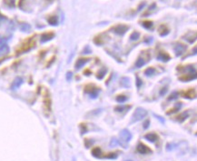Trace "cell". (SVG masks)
Returning <instances> with one entry per match:
<instances>
[{"instance_id": "28", "label": "cell", "mask_w": 197, "mask_h": 161, "mask_svg": "<svg viewBox=\"0 0 197 161\" xmlns=\"http://www.w3.org/2000/svg\"><path fill=\"white\" fill-rule=\"evenodd\" d=\"M131 107V106H116V111L117 112H123L126 109H129Z\"/></svg>"}, {"instance_id": "42", "label": "cell", "mask_w": 197, "mask_h": 161, "mask_svg": "<svg viewBox=\"0 0 197 161\" xmlns=\"http://www.w3.org/2000/svg\"><path fill=\"white\" fill-rule=\"evenodd\" d=\"M166 92H167V88H162V90L160 91V95H162V96H163V95H164V94L166 93Z\"/></svg>"}, {"instance_id": "32", "label": "cell", "mask_w": 197, "mask_h": 161, "mask_svg": "<svg viewBox=\"0 0 197 161\" xmlns=\"http://www.w3.org/2000/svg\"><path fill=\"white\" fill-rule=\"evenodd\" d=\"M116 100L119 102V103H123V102H124V101H126L127 100V98L124 95H119V96H116Z\"/></svg>"}, {"instance_id": "45", "label": "cell", "mask_w": 197, "mask_h": 161, "mask_svg": "<svg viewBox=\"0 0 197 161\" xmlns=\"http://www.w3.org/2000/svg\"><path fill=\"white\" fill-rule=\"evenodd\" d=\"M92 143H93V141L90 142V141H88V139H86V147H89Z\"/></svg>"}, {"instance_id": "48", "label": "cell", "mask_w": 197, "mask_h": 161, "mask_svg": "<svg viewBox=\"0 0 197 161\" xmlns=\"http://www.w3.org/2000/svg\"><path fill=\"white\" fill-rule=\"evenodd\" d=\"M144 5H146V3H144V2H143V3H142V4H141V5L139 6V7H138V10H141V9H142V7H143V6Z\"/></svg>"}, {"instance_id": "19", "label": "cell", "mask_w": 197, "mask_h": 161, "mask_svg": "<svg viewBox=\"0 0 197 161\" xmlns=\"http://www.w3.org/2000/svg\"><path fill=\"white\" fill-rule=\"evenodd\" d=\"M155 7H156V4H155V3H153V4L148 7V9L146 10V11L143 13V17H147V16H149L150 14H152V13L154 11Z\"/></svg>"}, {"instance_id": "20", "label": "cell", "mask_w": 197, "mask_h": 161, "mask_svg": "<svg viewBox=\"0 0 197 161\" xmlns=\"http://www.w3.org/2000/svg\"><path fill=\"white\" fill-rule=\"evenodd\" d=\"M48 23L52 26H56L58 24V19L56 16H51L47 18Z\"/></svg>"}, {"instance_id": "31", "label": "cell", "mask_w": 197, "mask_h": 161, "mask_svg": "<svg viewBox=\"0 0 197 161\" xmlns=\"http://www.w3.org/2000/svg\"><path fill=\"white\" fill-rule=\"evenodd\" d=\"M146 76H147V77H151V76H153V75L155 73V69L153 68H148L146 70Z\"/></svg>"}, {"instance_id": "25", "label": "cell", "mask_w": 197, "mask_h": 161, "mask_svg": "<svg viewBox=\"0 0 197 161\" xmlns=\"http://www.w3.org/2000/svg\"><path fill=\"white\" fill-rule=\"evenodd\" d=\"M142 25L144 28L146 29H151L153 26V23L152 22V21H143L142 22Z\"/></svg>"}, {"instance_id": "4", "label": "cell", "mask_w": 197, "mask_h": 161, "mask_svg": "<svg viewBox=\"0 0 197 161\" xmlns=\"http://www.w3.org/2000/svg\"><path fill=\"white\" fill-rule=\"evenodd\" d=\"M85 91H86V93L90 95L92 98H96L98 96V92L100 91V89L97 87H96L95 85H87L86 87Z\"/></svg>"}, {"instance_id": "36", "label": "cell", "mask_w": 197, "mask_h": 161, "mask_svg": "<svg viewBox=\"0 0 197 161\" xmlns=\"http://www.w3.org/2000/svg\"><path fill=\"white\" fill-rule=\"evenodd\" d=\"M81 133L82 134H85V133H86V131H87V128H86V125L85 124H81Z\"/></svg>"}, {"instance_id": "29", "label": "cell", "mask_w": 197, "mask_h": 161, "mask_svg": "<svg viewBox=\"0 0 197 161\" xmlns=\"http://www.w3.org/2000/svg\"><path fill=\"white\" fill-rule=\"evenodd\" d=\"M181 106H182V104H181V103H178V104H177V106H174L173 109H170L169 111H167V115H171V114H173V113L177 112V111L180 109Z\"/></svg>"}, {"instance_id": "8", "label": "cell", "mask_w": 197, "mask_h": 161, "mask_svg": "<svg viewBox=\"0 0 197 161\" xmlns=\"http://www.w3.org/2000/svg\"><path fill=\"white\" fill-rule=\"evenodd\" d=\"M183 38L187 40L189 43H193L197 39V32L195 31H189L187 34L184 35Z\"/></svg>"}, {"instance_id": "35", "label": "cell", "mask_w": 197, "mask_h": 161, "mask_svg": "<svg viewBox=\"0 0 197 161\" xmlns=\"http://www.w3.org/2000/svg\"><path fill=\"white\" fill-rule=\"evenodd\" d=\"M177 95H178V93L177 92H173L172 94H171V96L168 98V100H173V99H175L176 98H177Z\"/></svg>"}, {"instance_id": "21", "label": "cell", "mask_w": 197, "mask_h": 161, "mask_svg": "<svg viewBox=\"0 0 197 161\" xmlns=\"http://www.w3.org/2000/svg\"><path fill=\"white\" fill-rule=\"evenodd\" d=\"M188 116H189V113H188V111H185V112H183V113H182L181 115H179L177 117H176V120L177 121H179V122H183V120H185L188 117Z\"/></svg>"}, {"instance_id": "22", "label": "cell", "mask_w": 197, "mask_h": 161, "mask_svg": "<svg viewBox=\"0 0 197 161\" xmlns=\"http://www.w3.org/2000/svg\"><path fill=\"white\" fill-rule=\"evenodd\" d=\"M22 84V78H16L15 80H14V82H13V84H12V89H16V88H17L20 85Z\"/></svg>"}, {"instance_id": "1", "label": "cell", "mask_w": 197, "mask_h": 161, "mask_svg": "<svg viewBox=\"0 0 197 161\" xmlns=\"http://www.w3.org/2000/svg\"><path fill=\"white\" fill-rule=\"evenodd\" d=\"M178 70L183 72V76L179 77V79L181 81L188 82V81L197 78V72L195 71L194 68L192 66H185L183 68L180 67L178 68Z\"/></svg>"}, {"instance_id": "23", "label": "cell", "mask_w": 197, "mask_h": 161, "mask_svg": "<svg viewBox=\"0 0 197 161\" xmlns=\"http://www.w3.org/2000/svg\"><path fill=\"white\" fill-rule=\"evenodd\" d=\"M106 71H107V69H106V68H101V69L98 71V73L96 74V78H97L98 79H102L103 77H105V75L106 74Z\"/></svg>"}, {"instance_id": "46", "label": "cell", "mask_w": 197, "mask_h": 161, "mask_svg": "<svg viewBox=\"0 0 197 161\" xmlns=\"http://www.w3.org/2000/svg\"><path fill=\"white\" fill-rule=\"evenodd\" d=\"M84 53H85V54H86V53H91V50H90L89 47H86V49L84 50Z\"/></svg>"}, {"instance_id": "40", "label": "cell", "mask_w": 197, "mask_h": 161, "mask_svg": "<svg viewBox=\"0 0 197 161\" xmlns=\"http://www.w3.org/2000/svg\"><path fill=\"white\" fill-rule=\"evenodd\" d=\"M6 38H4V37H0V47L1 46H3V45H5L6 44Z\"/></svg>"}, {"instance_id": "15", "label": "cell", "mask_w": 197, "mask_h": 161, "mask_svg": "<svg viewBox=\"0 0 197 161\" xmlns=\"http://www.w3.org/2000/svg\"><path fill=\"white\" fill-rule=\"evenodd\" d=\"M88 61H89V58H79L76 63V69L81 68L82 67H84Z\"/></svg>"}, {"instance_id": "33", "label": "cell", "mask_w": 197, "mask_h": 161, "mask_svg": "<svg viewBox=\"0 0 197 161\" xmlns=\"http://www.w3.org/2000/svg\"><path fill=\"white\" fill-rule=\"evenodd\" d=\"M4 4L9 7L15 6V0H4Z\"/></svg>"}, {"instance_id": "26", "label": "cell", "mask_w": 197, "mask_h": 161, "mask_svg": "<svg viewBox=\"0 0 197 161\" xmlns=\"http://www.w3.org/2000/svg\"><path fill=\"white\" fill-rule=\"evenodd\" d=\"M146 63V60H144L142 57H140V58L137 59L136 63V68H141V67H143Z\"/></svg>"}, {"instance_id": "11", "label": "cell", "mask_w": 197, "mask_h": 161, "mask_svg": "<svg viewBox=\"0 0 197 161\" xmlns=\"http://www.w3.org/2000/svg\"><path fill=\"white\" fill-rule=\"evenodd\" d=\"M108 37H109L106 36V34H101V35L96 37V38L94 39V41H95L96 44H97L98 46H100V45L103 44V43H106V40L108 39Z\"/></svg>"}, {"instance_id": "47", "label": "cell", "mask_w": 197, "mask_h": 161, "mask_svg": "<svg viewBox=\"0 0 197 161\" xmlns=\"http://www.w3.org/2000/svg\"><path fill=\"white\" fill-rule=\"evenodd\" d=\"M152 40H153V38H152L151 37H149L148 38H146V40H144V42H146V43H151Z\"/></svg>"}, {"instance_id": "7", "label": "cell", "mask_w": 197, "mask_h": 161, "mask_svg": "<svg viewBox=\"0 0 197 161\" xmlns=\"http://www.w3.org/2000/svg\"><path fill=\"white\" fill-rule=\"evenodd\" d=\"M44 106H45V110L46 112L51 111V98L47 91L46 92V95L44 96Z\"/></svg>"}, {"instance_id": "12", "label": "cell", "mask_w": 197, "mask_h": 161, "mask_svg": "<svg viewBox=\"0 0 197 161\" xmlns=\"http://www.w3.org/2000/svg\"><path fill=\"white\" fill-rule=\"evenodd\" d=\"M170 58H171V57L168 55V54H167L166 52H164V51H161V52H159L158 56H157V59H158V60H162V61H163V62H166V61L170 60Z\"/></svg>"}, {"instance_id": "3", "label": "cell", "mask_w": 197, "mask_h": 161, "mask_svg": "<svg viewBox=\"0 0 197 161\" xmlns=\"http://www.w3.org/2000/svg\"><path fill=\"white\" fill-rule=\"evenodd\" d=\"M147 115V111L146 109H142V107H137L136 110L134 111L133 115V117H132V120L131 122L132 123H134V122H137L141 119H143V117H146Z\"/></svg>"}, {"instance_id": "6", "label": "cell", "mask_w": 197, "mask_h": 161, "mask_svg": "<svg viewBox=\"0 0 197 161\" xmlns=\"http://www.w3.org/2000/svg\"><path fill=\"white\" fill-rule=\"evenodd\" d=\"M120 138H121V140H122L123 143H127L131 140L132 134L127 129H123L120 133Z\"/></svg>"}, {"instance_id": "38", "label": "cell", "mask_w": 197, "mask_h": 161, "mask_svg": "<svg viewBox=\"0 0 197 161\" xmlns=\"http://www.w3.org/2000/svg\"><path fill=\"white\" fill-rule=\"evenodd\" d=\"M136 86H137V88H138L142 86V80H141L138 77H136Z\"/></svg>"}, {"instance_id": "2", "label": "cell", "mask_w": 197, "mask_h": 161, "mask_svg": "<svg viewBox=\"0 0 197 161\" xmlns=\"http://www.w3.org/2000/svg\"><path fill=\"white\" fill-rule=\"evenodd\" d=\"M35 46H36V38H35V37H31L22 43V45L20 46L19 48L16 50V52H17L16 54L19 55V54H22L28 50H31Z\"/></svg>"}, {"instance_id": "24", "label": "cell", "mask_w": 197, "mask_h": 161, "mask_svg": "<svg viewBox=\"0 0 197 161\" xmlns=\"http://www.w3.org/2000/svg\"><path fill=\"white\" fill-rule=\"evenodd\" d=\"M121 85L124 88H129L130 87V79L128 78H123L121 80Z\"/></svg>"}, {"instance_id": "34", "label": "cell", "mask_w": 197, "mask_h": 161, "mask_svg": "<svg viewBox=\"0 0 197 161\" xmlns=\"http://www.w3.org/2000/svg\"><path fill=\"white\" fill-rule=\"evenodd\" d=\"M139 37H140V34L138 33V32H136V31L133 32L132 35H131V37H130L131 40H137Z\"/></svg>"}, {"instance_id": "49", "label": "cell", "mask_w": 197, "mask_h": 161, "mask_svg": "<svg viewBox=\"0 0 197 161\" xmlns=\"http://www.w3.org/2000/svg\"><path fill=\"white\" fill-rule=\"evenodd\" d=\"M126 161H132V160H126Z\"/></svg>"}, {"instance_id": "41", "label": "cell", "mask_w": 197, "mask_h": 161, "mask_svg": "<svg viewBox=\"0 0 197 161\" xmlns=\"http://www.w3.org/2000/svg\"><path fill=\"white\" fill-rule=\"evenodd\" d=\"M72 77H73V74H72V72H68V73L66 74V79H67L68 81H70V80L72 79Z\"/></svg>"}, {"instance_id": "17", "label": "cell", "mask_w": 197, "mask_h": 161, "mask_svg": "<svg viewBox=\"0 0 197 161\" xmlns=\"http://www.w3.org/2000/svg\"><path fill=\"white\" fill-rule=\"evenodd\" d=\"M183 96H184V98H193L196 96V94H195V91L194 89H189L187 90L186 92L183 93Z\"/></svg>"}, {"instance_id": "50", "label": "cell", "mask_w": 197, "mask_h": 161, "mask_svg": "<svg viewBox=\"0 0 197 161\" xmlns=\"http://www.w3.org/2000/svg\"><path fill=\"white\" fill-rule=\"evenodd\" d=\"M73 161H76V160H75V159H74V160H73Z\"/></svg>"}, {"instance_id": "9", "label": "cell", "mask_w": 197, "mask_h": 161, "mask_svg": "<svg viewBox=\"0 0 197 161\" xmlns=\"http://www.w3.org/2000/svg\"><path fill=\"white\" fill-rule=\"evenodd\" d=\"M186 46L185 45H183V44H180V43H177L175 46H174V52H175V55L179 57L181 56L183 53H184V51L186 50Z\"/></svg>"}, {"instance_id": "43", "label": "cell", "mask_w": 197, "mask_h": 161, "mask_svg": "<svg viewBox=\"0 0 197 161\" xmlns=\"http://www.w3.org/2000/svg\"><path fill=\"white\" fill-rule=\"evenodd\" d=\"M149 124H150V121L149 120H146V122L143 123V128H147L149 126Z\"/></svg>"}, {"instance_id": "39", "label": "cell", "mask_w": 197, "mask_h": 161, "mask_svg": "<svg viewBox=\"0 0 197 161\" xmlns=\"http://www.w3.org/2000/svg\"><path fill=\"white\" fill-rule=\"evenodd\" d=\"M153 116L156 117V119L160 121V122H162V123H164V119H163V117H161L160 116H158V115H156V114H153Z\"/></svg>"}, {"instance_id": "27", "label": "cell", "mask_w": 197, "mask_h": 161, "mask_svg": "<svg viewBox=\"0 0 197 161\" xmlns=\"http://www.w3.org/2000/svg\"><path fill=\"white\" fill-rule=\"evenodd\" d=\"M8 51H9V47H7V45H6V44H5V45L1 46V47H0V56L5 55V54H6Z\"/></svg>"}, {"instance_id": "18", "label": "cell", "mask_w": 197, "mask_h": 161, "mask_svg": "<svg viewBox=\"0 0 197 161\" xmlns=\"http://www.w3.org/2000/svg\"><path fill=\"white\" fill-rule=\"evenodd\" d=\"M92 154H93V156L94 157H97V158H102V151H101V149H100V147H95L94 149L92 150Z\"/></svg>"}, {"instance_id": "13", "label": "cell", "mask_w": 197, "mask_h": 161, "mask_svg": "<svg viewBox=\"0 0 197 161\" xmlns=\"http://www.w3.org/2000/svg\"><path fill=\"white\" fill-rule=\"evenodd\" d=\"M144 138H146L147 140L150 141V142L154 143V142H156V141H157L158 136H157L156 134H154V133H148V134H146V136H144Z\"/></svg>"}, {"instance_id": "44", "label": "cell", "mask_w": 197, "mask_h": 161, "mask_svg": "<svg viewBox=\"0 0 197 161\" xmlns=\"http://www.w3.org/2000/svg\"><path fill=\"white\" fill-rule=\"evenodd\" d=\"M173 144H167V147H166V149L167 150H172L173 148Z\"/></svg>"}, {"instance_id": "14", "label": "cell", "mask_w": 197, "mask_h": 161, "mask_svg": "<svg viewBox=\"0 0 197 161\" xmlns=\"http://www.w3.org/2000/svg\"><path fill=\"white\" fill-rule=\"evenodd\" d=\"M55 37V34L53 32H47V33H45L42 35V37H41V42H46L50 39H52Z\"/></svg>"}, {"instance_id": "10", "label": "cell", "mask_w": 197, "mask_h": 161, "mask_svg": "<svg viewBox=\"0 0 197 161\" xmlns=\"http://www.w3.org/2000/svg\"><path fill=\"white\" fill-rule=\"evenodd\" d=\"M137 151L140 154H143L144 155V154H147V153H151L152 150L147 146H146V145L143 144V143H140L137 146Z\"/></svg>"}, {"instance_id": "30", "label": "cell", "mask_w": 197, "mask_h": 161, "mask_svg": "<svg viewBox=\"0 0 197 161\" xmlns=\"http://www.w3.org/2000/svg\"><path fill=\"white\" fill-rule=\"evenodd\" d=\"M20 28H21L22 31L27 32V31H30L31 27H30V25H28V24H26V23H22L21 25H20Z\"/></svg>"}, {"instance_id": "37", "label": "cell", "mask_w": 197, "mask_h": 161, "mask_svg": "<svg viewBox=\"0 0 197 161\" xmlns=\"http://www.w3.org/2000/svg\"><path fill=\"white\" fill-rule=\"evenodd\" d=\"M119 142H118V140L117 139H116V138H113L112 140H111V143H110V146L111 147H116L117 144H118Z\"/></svg>"}, {"instance_id": "16", "label": "cell", "mask_w": 197, "mask_h": 161, "mask_svg": "<svg viewBox=\"0 0 197 161\" xmlns=\"http://www.w3.org/2000/svg\"><path fill=\"white\" fill-rule=\"evenodd\" d=\"M159 34H160V36H162V37H164V36H166V35H168L169 34V28L165 26V25H161L160 27H159Z\"/></svg>"}, {"instance_id": "5", "label": "cell", "mask_w": 197, "mask_h": 161, "mask_svg": "<svg viewBox=\"0 0 197 161\" xmlns=\"http://www.w3.org/2000/svg\"><path fill=\"white\" fill-rule=\"evenodd\" d=\"M128 28H129L128 26H126V25H117L116 27H113L112 29L116 34H117L119 36H123L128 30Z\"/></svg>"}]
</instances>
